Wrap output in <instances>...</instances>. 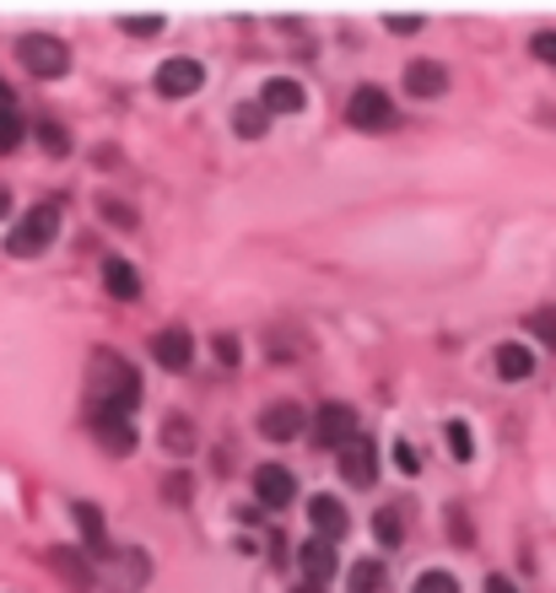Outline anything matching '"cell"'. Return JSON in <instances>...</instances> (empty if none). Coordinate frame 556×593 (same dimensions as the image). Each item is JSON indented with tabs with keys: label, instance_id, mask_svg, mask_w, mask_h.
<instances>
[{
	"label": "cell",
	"instance_id": "cell-26",
	"mask_svg": "<svg viewBox=\"0 0 556 593\" xmlns=\"http://www.w3.org/2000/svg\"><path fill=\"white\" fill-rule=\"evenodd\" d=\"M22 119H16V108H0V152H16L22 146Z\"/></svg>",
	"mask_w": 556,
	"mask_h": 593
},
{
	"label": "cell",
	"instance_id": "cell-24",
	"mask_svg": "<svg viewBox=\"0 0 556 593\" xmlns=\"http://www.w3.org/2000/svg\"><path fill=\"white\" fill-rule=\"evenodd\" d=\"M346 589L352 593H383V567H378V561H357V567L346 572Z\"/></svg>",
	"mask_w": 556,
	"mask_h": 593
},
{
	"label": "cell",
	"instance_id": "cell-38",
	"mask_svg": "<svg viewBox=\"0 0 556 593\" xmlns=\"http://www.w3.org/2000/svg\"><path fill=\"white\" fill-rule=\"evenodd\" d=\"M0 216H11V189H0Z\"/></svg>",
	"mask_w": 556,
	"mask_h": 593
},
{
	"label": "cell",
	"instance_id": "cell-16",
	"mask_svg": "<svg viewBox=\"0 0 556 593\" xmlns=\"http://www.w3.org/2000/svg\"><path fill=\"white\" fill-rule=\"evenodd\" d=\"M443 86H449V71H443L438 60H411V66H405V92H411V97H438Z\"/></svg>",
	"mask_w": 556,
	"mask_h": 593
},
{
	"label": "cell",
	"instance_id": "cell-33",
	"mask_svg": "<svg viewBox=\"0 0 556 593\" xmlns=\"http://www.w3.org/2000/svg\"><path fill=\"white\" fill-rule=\"evenodd\" d=\"M103 211H108V222H114V227H135V216H130V205H119V200H108Z\"/></svg>",
	"mask_w": 556,
	"mask_h": 593
},
{
	"label": "cell",
	"instance_id": "cell-36",
	"mask_svg": "<svg viewBox=\"0 0 556 593\" xmlns=\"http://www.w3.org/2000/svg\"><path fill=\"white\" fill-rule=\"evenodd\" d=\"M389 27H394V33H416V27H422V16H416V11H405V16H389Z\"/></svg>",
	"mask_w": 556,
	"mask_h": 593
},
{
	"label": "cell",
	"instance_id": "cell-15",
	"mask_svg": "<svg viewBox=\"0 0 556 593\" xmlns=\"http://www.w3.org/2000/svg\"><path fill=\"white\" fill-rule=\"evenodd\" d=\"M152 356H157L168 372H185L189 356H194V340H189V330H163V335L152 340Z\"/></svg>",
	"mask_w": 556,
	"mask_h": 593
},
{
	"label": "cell",
	"instance_id": "cell-29",
	"mask_svg": "<svg viewBox=\"0 0 556 593\" xmlns=\"http://www.w3.org/2000/svg\"><path fill=\"white\" fill-rule=\"evenodd\" d=\"M443 431H449V448H454V459L464 464V459L475 453V442H470V426H464V422H449Z\"/></svg>",
	"mask_w": 556,
	"mask_h": 593
},
{
	"label": "cell",
	"instance_id": "cell-39",
	"mask_svg": "<svg viewBox=\"0 0 556 593\" xmlns=\"http://www.w3.org/2000/svg\"><path fill=\"white\" fill-rule=\"evenodd\" d=\"M0 108H11V82H0Z\"/></svg>",
	"mask_w": 556,
	"mask_h": 593
},
{
	"label": "cell",
	"instance_id": "cell-6",
	"mask_svg": "<svg viewBox=\"0 0 556 593\" xmlns=\"http://www.w3.org/2000/svg\"><path fill=\"white\" fill-rule=\"evenodd\" d=\"M49 572L66 583L71 593H93L97 589V561L93 550H76V545H55L49 550Z\"/></svg>",
	"mask_w": 556,
	"mask_h": 593
},
{
	"label": "cell",
	"instance_id": "cell-18",
	"mask_svg": "<svg viewBox=\"0 0 556 593\" xmlns=\"http://www.w3.org/2000/svg\"><path fill=\"white\" fill-rule=\"evenodd\" d=\"M297 556H303V572H308V583H324V578H335V539H308Z\"/></svg>",
	"mask_w": 556,
	"mask_h": 593
},
{
	"label": "cell",
	"instance_id": "cell-7",
	"mask_svg": "<svg viewBox=\"0 0 556 593\" xmlns=\"http://www.w3.org/2000/svg\"><path fill=\"white\" fill-rule=\"evenodd\" d=\"M103 561H114L108 572H97V583L114 593H130L141 589L146 578H152V561H146V550H114V556H103Z\"/></svg>",
	"mask_w": 556,
	"mask_h": 593
},
{
	"label": "cell",
	"instance_id": "cell-21",
	"mask_svg": "<svg viewBox=\"0 0 556 593\" xmlns=\"http://www.w3.org/2000/svg\"><path fill=\"white\" fill-rule=\"evenodd\" d=\"M233 130H238L244 141H260V135L271 130V108H265V103H244V108L233 114Z\"/></svg>",
	"mask_w": 556,
	"mask_h": 593
},
{
	"label": "cell",
	"instance_id": "cell-3",
	"mask_svg": "<svg viewBox=\"0 0 556 593\" xmlns=\"http://www.w3.org/2000/svg\"><path fill=\"white\" fill-rule=\"evenodd\" d=\"M16 60H22L33 76H44V82H55V76L71 71V49H66L60 38H49V33H22V38H16Z\"/></svg>",
	"mask_w": 556,
	"mask_h": 593
},
{
	"label": "cell",
	"instance_id": "cell-12",
	"mask_svg": "<svg viewBox=\"0 0 556 593\" xmlns=\"http://www.w3.org/2000/svg\"><path fill=\"white\" fill-rule=\"evenodd\" d=\"M255 497H260L265 508H286V502L297 497V481H292V470H281V464L255 470Z\"/></svg>",
	"mask_w": 556,
	"mask_h": 593
},
{
	"label": "cell",
	"instance_id": "cell-17",
	"mask_svg": "<svg viewBox=\"0 0 556 593\" xmlns=\"http://www.w3.org/2000/svg\"><path fill=\"white\" fill-rule=\"evenodd\" d=\"M103 286H108V297H119V303H135V297H141V275H135L130 259H103Z\"/></svg>",
	"mask_w": 556,
	"mask_h": 593
},
{
	"label": "cell",
	"instance_id": "cell-5",
	"mask_svg": "<svg viewBox=\"0 0 556 593\" xmlns=\"http://www.w3.org/2000/svg\"><path fill=\"white\" fill-rule=\"evenodd\" d=\"M346 119H352L363 135H378V130H389V124H394V103H389V92H383V86H357V92H352V103H346Z\"/></svg>",
	"mask_w": 556,
	"mask_h": 593
},
{
	"label": "cell",
	"instance_id": "cell-37",
	"mask_svg": "<svg viewBox=\"0 0 556 593\" xmlns=\"http://www.w3.org/2000/svg\"><path fill=\"white\" fill-rule=\"evenodd\" d=\"M486 593H519V589H513L508 578H486Z\"/></svg>",
	"mask_w": 556,
	"mask_h": 593
},
{
	"label": "cell",
	"instance_id": "cell-34",
	"mask_svg": "<svg viewBox=\"0 0 556 593\" xmlns=\"http://www.w3.org/2000/svg\"><path fill=\"white\" fill-rule=\"evenodd\" d=\"M189 491H194L189 475H174V481H168V502H189Z\"/></svg>",
	"mask_w": 556,
	"mask_h": 593
},
{
	"label": "cell",
	"instance_id": "cell-19",
	"mask_svg": "<svg viewBox=\"0 0 556 593\" xmlns=\"http://www.w3.org/2000/svg\"><path fill=\"white\" fill-rule=\"evenodd\" d=\"M76 523H82V539H87L93 561H103V556H114V550H108V523H103V512H97L93 502H76Z\"/></svg>",
	"mask_w": 556,
	"mask_h": 593
},
{
	"label": "cell",
	"instance_id": "cell-27",
	"mask_svg": "<svg viewBox=\"0 0 556 593\" xmlns=\"http://www.w3.org/2000/svg\"><path fill=\"white\" fill-rule=\"evenodd\" d=\"M530 335L546 340V345L556 351V308H535V313H530Z\"/></svg>",
	"mask_w": 556,
	"mask_h": 593
},
{
	"label": "cell",
	"instance_id": "cell-13",
	"mask_svg": "<svg viewBox=\"0 0 556 593\" xmlns=\"http://www.w3.org/2000/svg\"><path fill=\"white\" fill-rule=\"evenodd\" d=\"M308 523H314L319 539H341V534L352 529V518H346V508H341L335 497H314V502H308Z\"/></svg>",
	"mask_w": 556,
	"mask_h": 593
},
{
	"label": "cell",
	"instance_id": "cell-22",
	"mask_svg": "<svg viewBox=\"0 0 556 593\" xmlns=\"http://www.w3.org/2000/svg\"><path fill=\"white\" fill-rule=\"evenodd\" d=\"M372 534H378V545H405V518H400V508H383L372 512Z\"/></svg>",
	"mask_w": 556,
	"mask_h": 593
},
{
	"label": "cell",
	"instance_id": "cell-8",
	"mask_svg": "<svg viewBox=\"0 0 556 593\" xmlns=\"http://www.w3.org/2000/svg\"><path fill=\"white\" fill-rule=\"evenodd\" d=\"M341 481L357 486V491H368L372 481H378V448H372V437H357V442L341 448Z\"/></svg>",
	"mask_w": 556,
	"mask_h": 593
},
{
	"label": "cell",
	"instance_id": "cell-23",
	"mask_svg": "<svg viewBox=\"0 0 556 593\" xmlns=\"http://www.w3.org/2000/svg\"><path fill=\"white\" fill-rule=\"evenodd\" d=\"M163 448H168V453H189V448H194L189 416H168V422H163Z\"/></svg>",
	"mask_w": 556,
	"mask_h": 593
},
{
	"label": "cell",
	"instance_id": "cell-14",
	"mask_svg": "<svg viewBox=\"0 0 556 593\" xmlns=\"http://www.w3.org/2000/svg\"><path fill=\"white\" fill-rule=\"evenodd\" d=\"M260 103L271 114H303L308 108V92H303V82H292V76H271L265 92H260Z\"/></svg>",
	"mask_w": 556,
	"mask_h": 593
},
{
	"label": "cell",
	"instance_id": "cell-32",
	"mask_svg": "<svg viewBox=\"0 0 556 593\" xmlns=\"http://www.w3.org/2000/svg\"><path fill=\"white\" fill-rule=\"evenodd\" d=\"M394 464H400V475H416V448L411 442H394Z\"/></svg>",
	"mask_w": 556,
	"mask_h": 593
},
{
	"label": "cell",
	"instance_id": "cell-9",
	"mask_svg": "<svg viewBox=\"0 0 556 593\" xmlns=\"http://www.w3.org/2000/svg\"><path fill=\"white\" fill-rule=\"evenodd\" d=\"M93 437L103 453H114V459H125L135 442H141V431L130 426V416H119V411H97L93 416Z\"/></svg>",
	"mask_w": 556,
	"mask_h": 593
},
{
	"label": "cell",
	"instance_id": "cell-40",
	"mask_svg": "<svg viewBox=\"0 0 556 593\" xmlns=\"http://www.w3.org/2000/svg\"><path fill=\"white\" fill-rule=\"evenodd\" d=\"M297 593H319V583H308V589H297Z\"/></svg>",
	"mask_w": 556,
	"mask_h": 593
},
{
	"label": "cell",
	"instance_id": "cell-4",
	"mask_svg": "<svg viewBox=\"0 0 556 593\" xmlns=\"http://www.w3.org/2000/svg\"><path fill=\"white\" fill-rule=\"evenodd\" d=\"M357 437H363V422H357L352 405L330 400V405L314 411V442H319V448H346V442H357Z\"/></svg>",
	"mask_w": 556,
	"mask_h": 593
},
{
	"label": "cell",
	"instance_id": "cell-35",
	"mask_svg": "<svg viewBox=\"0 0 556 593\" xmlns=\"http://www.w3.org/2000/svg\"><path fill=\"white\" fill-rule=\"evenodd\" d=\"M216 356L233 367V361H238V340H233V335H216Z\"/></svg>",
	"mask_w": 556,
	"mask_h": 593
},
{
	"label": "cell",
	"instance_id": "cell-25",
	"mask_svg": "<svg viewBox=\"0 0 556 593\" xmlns=\"http://www.w3.org/2000/svg\"><path fill=\"white\" fill-rule=\"evenodd\" d=\"M38 141H44V152H55V157L71 152V135H66V124H55V119H38Z\"/></svg>",
	"mask_w": 556,
	"mask_h": 593
},
{
	"label": "cell",
	"instance_id": "cell-28",
	"mask_svg": "<svg viewBox=\"0 0 556 593\" xmlns=\"http://www.w3.org/2000/svg\"><path fill=\"white\" fill-rule=\"evenodd\" d=\"M411 593H460V583H454V572H422Z\"/></svg>",
	"mask_w": 556,
	"mask_h": 593
},
{
	"label": "cell",
	"instance_id": "cell-20",
	"mask_svg": "<svg viewBox=\"0 0 556 593\" xmlns=\"http://www.w3.org/2000/svg\"><path fill=\"white\" fill-rule=\"evenodd\" d=\"M535 372V356H530V345H497V378H508V383H524Z\"/></svg>",
	"mask_w": 556,
	"mask_h": 593
},
{
	"label": "cell",
	"instance_id": "cell-10",
	"mask_svg": "<svg viewBox=\"0 0 556 593\" xmlns=\"http://www.w3.org/2000/svg\"><path fill=\"white\" fill-rule=\"evenodd\" d=\"M303 426H308V416H303V405H292V400H276V405L260 411V431H265L271 442H292Z\"/></svg>",
	"mask_w": 556,
	"mask_h": 593
},
{
	"label": "cell",
	"instance_id": "cell-2",
	"mask_svg": "<svg viewBox=\"0 0 556 593\" xmlns=\"http://www.w3.org/2000/svg\"><path fill=\"white\" fill-rule=\"evenodd\" d=\"M55 233H60V211H55V205H33V211L5 233V254H16V259L44 254V249L55 244Z\"/></svg>",
	"mask_w": 556,
	"mask_h": 593
},
{
	"label": "cell",
	"instance_id": "cell-11",
	"mask_svg": "<svg viewBox=\"0 0 556 593\" xmlns=\"http://www.w3.org/2000/svg\"><path fill=\"white\" fill-rule=\"evenodd\" d=\"M200 82H205V71L194 60H163L157 66V92L163 97H189V92H200Z\"/></svg>",
	"mask_w": 556,
	"mask_h": 593
},
{
	"label": "cell",
	"instance_id": "cell-30",
	"mask_svg": "<svg viewBox=\"0 0 556 593\" xmlns=\"http://www.w3.org/2000/svg\"><path fill=\"white\" fill-rule=\"evenodd\" d=\"M530 55L546 60V66H556V33H535V38H530Z\"/></svg>",
	"mask_w": 556,
	"mask_h": 593
},
{
	"label": "cell",
	"instance_id": "cell-31",
	"mask_svg": "<svg viewBox=\"0 0 556 593\" xmlns=\"http://www.w3.org/2000/svg\"><path fill=\"white\" fill-rule=\"evenodd\" d=\"M125 33H163V16H125Z\"/></svg>",
	"mask_w": 556,
	"mask_h": 593
},
{
	"label": "cell",
	"instance_id": "cell-1",
	"mask_svg": "<svg viewBox=\"0 0 556 593\" xmlns=\"http://www.w3.org/2000/svg\"><path fill=\"white\" fill-rule=\"evenodd\" d=\"M93 394H97V411H119V416H130V411L141 405V372H135L125 356L97 351L93 356Z\"/></svg>",
	"mask_w": 556,
	"mask_h": 593
}]
</instances>
